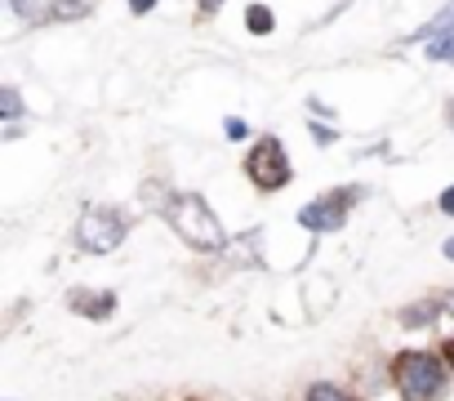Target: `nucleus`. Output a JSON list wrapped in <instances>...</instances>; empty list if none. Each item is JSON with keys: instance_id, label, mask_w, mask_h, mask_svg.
Wrapping results in <instances>:
<instances>
[{"instance_id": "nucleus-1", "label": "nucleus", "mask_w": 454, "mask_h": 401, "mask_svg": "<svg viewBox=\"0 0 454 401\" xmlns=\"http://www.w3.org/2000/svg\"><path fill=\"white\" fill-rule=\"evenodd\" d=\"M392 374H396V388H401L405 401H441L445 388H450V379H454L450 366H445V357H436V352H427V348H405V352H396Z\"/></svg>"}, {"instance_id": "nucleus-2", "label": "nucleus", "mask_w": 454, "mask_h": 401, "mask_svg": "<svg viewBox=\"0 0 454 401\" xmlns=\"http://www.w3.org/2000/svg\"><path fill=\"white\" fill-rule=\"evenodd\" d=\"M165 215H169L174 232H178L192 250H218V246H223V224H218V215L205 206V196L178 192V196H169Z\"/></svg>"}, {"instance_id": "nucleus-3", "label": "nucleus", "mask_w": 454, "mask_h": 401, "mask_svg": "<svg viewBox=\"0 0 454 401\" xmlns=\"http://www.w3.org/2000/svg\"><path fill=\"white\" fill-rule=\"evenodd\" d=\"M125 241V219L107 206H85L81 224H76V246L85 255H107Z\"/></svg>"}, {"instance_id": "nucleus-4", "label": "nucleus", "mask_w": 454, "mask_h": 401, "mask_svg": "<svg viewBox=\"0 0 454 401\" xmlns=\"http://www.w3.org/2000/svg\"><path fill=\"white\" fill-rule=\"evenodd\" d=\"M246 174H250V183H254V187H263V192L286 187V183H290V156H286L281 138H272V134H268V138H259V143L250 147Z\"/></svg>"}, {"instance_id": "nucleus-5", "label": "nucleus", "mask_w": 454, "mask_h": 401, "mask_svg": "<svg viewBox=\"0 0 454 401\" xmlns=\"http://www.w3.org/2000/svg\"><path fill=\"white\" fill-rule=\"evenodd\" d=\"M343 219H348V200H343V192H334V196H325V200H312V206L299 210V224H303L308 232H339Z\"/></svg>"}, {"instance_id": "nucleus-6", "label": "nucleus", "mask_w": 454, "mask_h": 401, "mask_svg": "<svg viewBox=\"0 0 454 401\" xmlns=\"http://www.w3.org/2000/svg\"><path fill=\"white\" fill-rule=\"evenodd\" d=\"M67 308L72 312H81V317H90V321H107L112 312H116V295L112 290H72L67 295Z\"/></svg>"}, {"instance_id": "nucleus-7", "label": "nucleus", "mask_w": 454, "mask_h": 401, "mask_svg": "<svg viewBox=\"0 0 454 401\" xmlns=\"http://www.w3.org/2000/svg\"><path fill=\"white\" fill-rule=\"evenodd\" d=\"M441 312H445V303H436V299H419V303H410V308L401 312V326H405V330H423V326H436Z\"/></svg>"}, {"instance_id": "nucleus-8", "label": "nucleus", "mask_w": 454, "mask_h": 401, "mask_svg": "<svg viewBox=\"0 0 454 401\" xmlns=\"http://www.w3.org/2000/svg\"><path fill=\"white\" fill-rule=\"evenodd\" d=\"M90 14V0H50V23H81Z\"/></svg>"}, {"instance_id": "nucleus-9", "label": "nucleus", "mask_w": 454, "mask_h": 401, "mask_svg": "<svg viewBox=\"0 0 454 401\" xmlns=\"http://www.w3.org/2000/svg\"><path fill=\"white\" fill-rule=\"evenodd\" d=\"M246 28H250L254 36H268V32H272V10H268V5H250V10H246Z\"/></svg>"}, {"instance_id": "nucleus-10", "label": "nucleus", "mask_w": 454, "mask_h": 401, "mask_svg": "<svg viewBox=\"0 0 454 401\" xmlns=\"http://www.w3.org/2000/svg\"><path fill=\"white\" fill-rule=\"evenodd\" d=\"M427 59H436V63H454V32L427 41Z\"/></svg>"}, {"instance_id": "nucleus-11", "label": "nucleus", "mask_w": 454, "mask_h": 401, "mask_svg": "<svg viewBox=\"0 0 454 401\" xmlns=\"http://www.w3.org/2000/svg\"><path fill=\"white\" fill-rule=\"evenodd\" d=\"M5 5H10L19 19H27V23H41V19H50V10H41L36 0H5Z\"/></svg>"}, {"instance_id": "nucleus-12", "label": "nucleus", "mask_w": 454, "mask_h": 401, "mask_svg": "<svg viewBox=\"0 0 454 401\" xmlns=\"http://www.w3.org/2000/svg\"><path fill=\"white\" fill-rule=\"evenodd\" d=\"M303 401H352V397H348L343 388H334V383H312Z\"/></svg>"}, {"instance_id": "nucleus-13", "label": "nucleus", "mask_w": 454, "mask_h": 401, "mask_svg": "<svg viewBox=\"0 0 454 401\" xmlns=\"http://www.w3.org/2000/svg\"><path fill=\"white\" fill-rule=\"evenodd\" d=\"M0 107H5V121H19V112H23L19 90H0Z\"/></svg>"}, {"instance_id": "nucleus-14", "label": "nucleus", "mask_w": 454, "mask_h": 401, "mask_svg": "<svg viewBox=\"0 0 454 401\" xmlns=\"http://www.w3.org/2000/svg\"><path fill=\"white\" fill-rule=\"evenodd\" d=\"M312 138H317V143H321V147H330V143H334V138H339V134H334V130H330V125H321V121H312Z\"/></svg>"}, {"instance_id": "nucleus-15", "label": "nucleus", "mask_w": 454, "mask_h": 401, "mask_svg": "<svg viewBox=\"0 0 454 401\" xmlns=\"http://www.w3.org/2000/svg\"><path fill=\"white\" fill-rule=\"evenodd\" d=\"M223 130H227V138H246V134H250V130H246V121H241V116H232V121H227V125H223Z\"/></svg>"}, {"instance_id": "nucleus-16", "label": "nucleus", "mask_w": 454, "mask_h": 401, "mask_svg": "<svg viewBox=\"0 0 454 401\" xmlns=\"http://www.w3.org/2000/svg\"><path fill=\"white\" fill-rule=\"evenodd\" d=\"M441 215H454V187L441 192Z\"/></svg>"}, {"instance_id": "nucleus-17", "label": "nucleus", "mask_w": 454, "mask_h": 401, "mask_svg": "<svg viewBox=\"0 0 454 401\" xmlns=\"http://www.w3.org/2000/svg\"><path fill=\"white\" fill-rule=\"evenodd\" d=\"M129 10H134V14H152L156 0H129Z\"/></svg>"}, {"instance_id": "nucleus-18", "label": "nucleus", "mask_w": 454, "mask_h": 401, "mask_svg": "<svg viewBox=\"0 0 454 401\" xmlns=\"http://www.w3.org/2000/svg\"><path fill=\"white\" fill-rule=\"evenodd\" d=\"M196 5H200V14H218V10H223V0H196Z\"/></svg>"}, {"instance_id": "nucleus-19", "label": "nucleus", "mask_w": 454, "mask_h": 401, "mask_svg": "<svg viewBox=\"0 0 454 401\" xmlns=\"http://www.w3.org/2000/svg\"><path fill=\"white\" fill-rule=\"evenodd\" d=\"M445 366H450V374H454V339L445 343Z\"/></svg>"}, {"instance_id": "nucleus-20", "label": "nucleus", "mask_w": 454, "mask_h": 401, "mask_svg": "<svg viewBox=\"0 0 454 401\" xmlns=\"http://www.w3.org/2000/svg\"><path fill=\"white\" fill-rule=\"evenodd\" d=\"M445 121H450V130H454V98L445 103Z\"/></svg>"}, {"instance_id": "nucleus-21", "label": "nucleus", "mask_w": 454, "mask_h": 401, "mask_svg": "<svg viewBox=\"0 0 454 401\" xmlns=\"http://www.w3.org/2000/svg\"><path fill=\"white\" fill-rule=\"evenodd\" d=\"M445 312H450V317H454V290H450V295H445Z\"/></svg>"}, {"instance_id": "nucleus-22", "label": "nucleus", "mask_w": 454, "mask_h": 401, "mask_svg": "<svg viewBox=\"0 0 454 401\" xmlns=\"http://www.w3.org/2000/svg\"><path fill=\"white\" fill-rule=\"evenodd\" d=\"M445 259H454V237H445Z\"/></svg>"}]
</instances>
